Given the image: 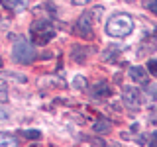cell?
Instances as JSON below:
<instances>
[{"instance_id":"cell-2","label":"cell","mask_w":157,"mask_h":147,"mask_svg":"<svg viewBox=\"0 0 157 147\" xmlns=\"http://www.w3.org/2000/svg\"><path fill=\"white\" fill-rule=\"evenodd\" d=\"M29 36H32V41L37 43V45H45L49 43L53 37H55V28L47 22V20H39V22H33L32 28H29Z\"/></svg>"},{"instance_id":"cell-10","label":"cell","mask_w":157,"mask_h":147,"mask_svg":"<svg viewBox=\"0 0 157 147\" xmlns=\"http://www.w3.org/2000/svg\"><path fill=\"white\" fill-rule=\"evenodd\" d=\"M0 145H6V147H16L18 139L10 134H0Z\"/></svg>"},{"instance_id":"cell-8","label":"cell","mask_w":157,"mask_h":147,"mask_svg":"<svg viewBox=\"0 0 157 147\" xmlns=\"http://www.w3.org/2000/svg\"><path fill=\"white\" fill-rule=\"evenodd\" d=\"M94 94L96 96H108V94H112V88L108 86L106 81H100L98 85H94Z\"/></svg>"},{"instance_id":"cell-18","label":"cell","mask_w":157,"mask_h":147,"mask_svg":"<svg viewBox=\"0 0 157 147\" xmlns=\"http://www.w3.org/2000/svg\"><path fill=\"white\" fill-rule=\"evenodd\" d=\"M6 118H8V114H6V112H4V110H0V122H4V120H6Z\"/></svg>"},{"instance_id":"cell-1","label":"cell","mask_w":157,"mask_h":147,"mask_svg":"<svg viewBox=\"0 0 157 147\" xmlns=\"http://www.w3.org/2000/svg\"><path fill=\"white\" fill-rule=\"evenodd\" d=\"M134 29V20L130 14L118 12L114 16H110V20L106 22V33L110 37H126L132 33Z\"/></svg>"},{"instance_id":"cell-12","label":"cell","mask_w":157,"mask_h":147,"mask_svg":"<svg viewBox=\"0 0 157 147\" xmlns=\"http://www.w3.org/2000/svg\"><path fill=\"white\" fill-rule=\"evenodd\" d=\"M145 8L151 14H157V0H145Z\"/></svg>"},{"instance_id":"cell-3","label":"cell","mask_w":157,"mask_h":147,"mask_svg":"<svg viewBox=\"0 0 157 147\" xmlns=\"http://www.w3.org/2000/svg\"><path fill=\"white\" fill-rule=\"evenodd\" d=\"M12 55H14V61L22 63V65H29V63H33V59H36V49L29 41L20 37L16 43H14V49H12Z\"/></svg>"},{"instance_id":"cell-6","label":"cell","mask_w":157,"mask_h":147,"mask_svg":"<svg viewBox=\"0 0 157 147\" xmlns=\"http://www.w3.org/2000/svg\"><path fill=\"white\" fill-rule=\"evenodd\" d=\"M2 6H6L14 12H24L28 6H29V0H0Z\"/></svg>"},{"instance_id":"cell-15","label":"cell","mask_w":157,"mask_h":147,"mask_svg":"<svg viewBox=\"0 0 157 147\" xmlns=\"http://www.w3.org/2000/svg\"><path fill=\"white\" fill-rule=\"evenodd\" d=\"M92 0H73V4L75 6H85V4H90Z\"/></svg>"},{"instance_id":"cell-4","label":"cell","mask_w":157,"mask_h":147,"mask_svg":"<svg viewBox=\"0 0 157 147\" xmlns=\"http://www.w3.org/2000/svg\"><path fill=\"white\" fill-rule=\"evenodd\" d=\"M77 33L81 37L90 39L94 33V14L92 12H82L77 20Z\"/></svg>"},{"instance_id":"cell-20","label":"cell","mask_w":157,"mask_h":147,"mask_svg":"<svg viewBox=\"0 0 157 147\" xmlns=\"http://www.w3.org/2000/svg\"><path fill=\"white\" fill-rule=\"evenodd\" d=\"M0 67H2V59H0Z\"/></svg>"},{"instance_id":"cell-9","label":"cell","mask_w":157,"mask_h":147,"mask_svg":"<svg viewBox=\"0 0 157 147\" xmlns=\"http://www.w3.org/2000/svg\"><path fill=\"white\" fill-rule=\"evenodd\" d=\"M92 130H94V134H106V131H110V122L98 120V122H94Z\"/></svg>"},{"instance_id":"cell-14","label":"cell","mask_w":157,"mask_h":147,"mask_svg":"<svg viewBox=\"0 0 157 147\" xmlns=\"http://www.w3.org/2000/svg\"><path fill=\"white\" fill-rule=\"evenodd\" d=\"M147 71H149L151 75L157 77V59H151V61L147 63Z\"/></svg>"},{"instance_id":"cell-7","label":"cell","mask_w":157,"mask_h":147,"mask_svg":"<svg viewBox=\"0 0 157 147\" xmlns=\"http://www.w3.org/2000/svg\"><path fill=\"white\" fill-rule=\"evenodd\" d=\"M130 77H132V81H136V82H147V71L140 65L130 67Z\"/></svg>"},{"instance_id":"cell-11","label":"cell","mask_w":157,"mask_h":147,"mask_svg":"<svg viewBox=\"0 0 157 147\" xmlns=\"http://www.w3.org/2000/svg\"><path fill=\"white\" fill-rule=\"evenodd\" d=\"M20 135H24L26 139H39V137H41V131H37V130H22Z\"/></svg>"},{"instance_id":"cell-19","label":"cell","mask_w":157,"mask_h":147,"mask_svg":"<svg viewBox=\"0 0 157 147\" xmlns=\"http://www.w3.org/2000/svg\"><path fill=\"white\" fill-rule=\"evenodd\" d=\"M151 143L157 145V131H155V134H151Z\"/></svg>"},{"instance_id":"cell-17","label":"cell","mask_w":157,"mask_h":147,"mask_svg":"<svg viewBox=\"0 0 157 147\" xmlns=\"http://www.w3.org/2000/svg\"><path fill=\"white\" fill-rule=\"evenodd\" d=\"M149 94L153 98H157V86H149Z\"/></svg>"},{"instance_id":"cell-16","label":"cell","mask_w":157,"mask_h":147,"mask_svg":"<svg viewBox=\"0 0 157 147\" xmlns=\"http://www.w3.org/2000/svg\"><path fill=\"white\" fill-rule=\"evenodd\" d=\"M151 122H153V124L157 126V108H155L153 112H151Z\"/></svg>"},{"instance_id":"cell-13","label":"cell","mask_w":157,"mask_h":147,"mask_svg":"<svg viewBox=\"0 0 157 147\" xmlns=\"http://www.w3.org/2000/svg\"><path fill=\"white\" fill-rule=\"evenodd\" d=\"M73 85H75V88H86V81H85V77H75Z\"/></svg>"},{"instance_id":"cell-21","label":"cell","mask_w":157,"mask_h":147,"mask_svg":"<svg viewBox=\"0 0 157 147\" xmlns=\"http://www.w3.org/2000/svg\"><path fill=\"white\" fill-rule=\"evenodd\" d=\"M155 37H157V29H155Z\"/></svg>"},{"instance_id":"cell-5","label":"cell","mask_w":157,"mask_h":147,"mask_svg":"<svg viewBox=\"0 0 157 147\" xmlns=\"http://www.w3.org/2000/svg\"><path fill=\"white\" fill-rule=\"evenodd\" d=\"M122 96H124V102L128 106H132V108L141 104V94H140V90L134 88V86H126L124 92H122Z\"/></svg>"}]
</instances>
